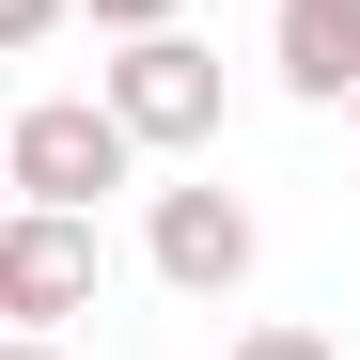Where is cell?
Returning a JSON list of instances; mask_svg holds the SVG:
<instances>
[{"label":"cell","mask_w":360,"mask_h":360,"mask_svg":"<svg viewBox=\"0 0 360 360\" xmlns=\"http://www.w3.org/2000/svg\"><path fill=\"white\" fill-rule=\"evenodd\" d=\"M235 360H329L314 329H235Z\"/></svg>","instance_id":"8"},{"label":"cell","mask_w":360,"mask_h":360,"mask_svg":"<svg viewBox=\"0 0 360 360\" xmlns=\"http://www.w3.org/2000/svg\"><path fill=\"white\" fill-rule=\"evenodd\" d=\"M0 172H16V204H63V219H94L110 188L141 172V141L110 126L94 94H47V110H16V141H0Z\"/></svg>","instance_id":"1"},{"label":"cell","mask_w":360,"mask_h":360,"mask_svg":"<svg viewBox=\"0 0 360 360\" xmlns=\"http://www.w3.org/2000/svg\"><path fill=\"white\" fill-rule=\"evenodd\" d=\"M141 266L172 297H235V282H251V204H235V188H157L141 204Z\"/></svg>","instance_id":"4"},{"label":"cell","mask_w":360,"mask_h":360,"mask_svg":"<svg viewBox=\"0 0 360 360\" xmlns=\"http://www.w3.org/2000/svg\"><path fill=\"white\" fill-rule=\"evenodd\" d=\"M282 94H314V110L360 94V0H282Z\"/></svg>","instance_id":"5"},{"label":"cell","mask_w":360,"mask_h":360,"mask_svg":"<svg viewBox=\"0 0 360 360\" xmlns=\"http://www.w3.org/2000/svg\"><path fill=\"white\" fill-rule=\"evenodd\" d=\"M63 314H94V219L16 204L0 219V329H63Z\"/></svg>","instance_id":"3"},{"label":"cell","mask_w":360,"mask_h":360,"mask_svg":"<svg viewBox=\"0 0 360 360\" xmlns=\"http://www.w3.org/2000/svg\"><path fill=\"white\" fill-rule=\"evenodd\" d=\"M0 360H63V329H0Z\"/></svg>","instance_id":"9"},{"label":"cell","mask_w":360,"mask_h":360,"mask_svg":"<svg viewBox=\"0 0 360 360\" xmlns=\"http://www.w3.org/2000/svg\"><path fill=\"white\" fill-rule=\"evenodd\" d=\"M94 110H110L141 157H204V141H219V47H188V32H126V63H110Z\"/></svg>","instance_id":"2"},{"label":"cell","mask_w":360,"mask_h":360,"mask_svg":"<svg viewBox=\"0 0 360 360\" xmlns=\"http://www.w3.org/2000/svg\"><path fill=\"white\" fill-rule=\"evenodd\" d=\"M0 219H16V172H0Z\"/></svg>","instance_id":"10"},{"label":"cell","mask_w":360,"mask_h":360,"mask_svg":"<svg viewBox=\"0 0 360 360\" xmlns=\"http://www.w3.org/2000/svg\"><path fill=\"white\" fill-rule=\"evenodd\" d=\"M32 32H63V0H0V63H16Z\"/></svg>","instance_id":"7"},{"label":"cell","mask_w":360,"mask_h":360,"mask_svg":"<svg viewBox=\"0 0 360 360\" xmlns=\"http://www.w3.org/2000/svg\"><path fill=\"white\" fill-rule=\"evenodd\" d=\"M63 16H94V32H172L188 0H63Z\"/></svg>","instance_id":"6"},{"label":"cell","mask_w":360,"mask_h":360,"mask_svg":"<svg viewBox=\"0 0 360 360\" xmlns=\"http://www.w3.org/2000/svg\"><path fill=\"white\" fill-rule=\"evenodd\" d=\"M345 110H360V94H345Z\"/></svg>","instance_id":"11"}]
</instances>
